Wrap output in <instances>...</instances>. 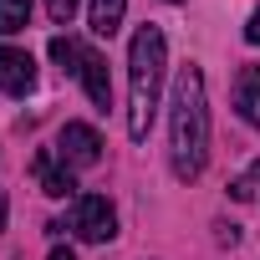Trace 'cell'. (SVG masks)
<instances>
[{"instance_id": "cell-13", "label": "cell", "mask_w": 260, "mask_h": 260, "mask_svg": "<svg viewBox=\"0 0 260 260\" xmlns=\"http://www.w3.org/2000/svg\"><path fill=\"white\" fill-rule=\"evenodd\" d=\"M255 189H260V164H250V174L230 184V194H235V199H255Z\"/></svg>"}, {"instance_id": "cell-15", "label": "cell", "mask_w": 260, "mask_h": 260, "mask_svg": "<svg viewBox=\"0 0 260 260\" xmlns=\"http://www.w3.org/2000/svg\"><path fill=\"white\" fill-rule=\"evenodd\" d=\"M51 260H77V255H72V250H61V245H56V250H51Z\"/></svg>"}, {"instance_id": "cell-11", "label": "cell", "mask_w": 260, "mask_h": 260, "mask_svg": "<svg viewBox=\"0 0 260 260\" xmlns=\"http://www.w3.org/2000/svg\"><path fill=\"white\" fill-rule=\"evenodd\" d=\"M82 56H87V46H77L72 36H51V61H56L61 72H77V77H82Z\"/></svg>"}, {"instance_id": "cell-3", "label": "cell", "mask_w": 260, "mask_h": 260, "mask_svg": "<svg viewBox=\"0 0 260 260\" xmlns=\"http://www.w3.org/2000/svg\"><path fill=\"white\" fill-rule=\"evenodd\" d=\"M72 230H77L87 245H107V240L117 235V214H112V204H107L102 194H82V199L72 204Z\"/></svg>"}, {"instance_id": "cell-5", "label": "cell", "mask_w": 260, "mask_h": 260, "mask_svg": "<svg viewBox=\"0 0 260 260\" xmlns=\"http://www.w3.org/2000/svg\"><path fill=\"white\" fill-rule=\"evenodd\" d=\"M31 87H36V61H31V51H21V46H0V92L26 97Z\"/></svg>"}, {"instance_id": "cell-12", "label": "cell", "mask_w": 260, "mask_h": 260, "mask_svg": "<svg viewBox=\"0 0 260 260\" xmlns=\"http://www.w3.org/2000/svg\"><path fill=\"white\" fill-rule=\"evenodd\" d=\"M77 11H82V0H46V16H51L56 26H72Z\"/></svg>"}, {"instance_id": "cell-6", "label": "cell", "mask_w": 260, "mask_h": 260, "mask_svg": "<svg viewBox=\"0 0 260 260\" xmlns=\"http://www.w3.org/2000/svg\"><path fill=\"white\" fill-rule=\"evenodd\" d=\"M82 87H87V97H92L102 112L112 107V77H107V61H102L97 51H87V56H82Z\"/></svg>"}, {"instance_id": "cell-7", "label": "cell", "mask_w": 260, "mask_h": 260, "mask_svg": "<svg viewBox=\"0 0 260 260\" xmlns=\"http://www.w3.org/2000/svg\"><path fill=\"white\" fill-rule=\"evenodd\" d=\"M36 179H41V189H46L51 199L77 194V179H72V169H67V164H56V153H36Z\"/></svg>"}, {"instance_id": "cell-14", "label": "cell", "mask_w": 260, "mask_h": 260, "mask_svg": "<svg viewBox=\"0 0 260 260\" xmlns=\"http://www.w3.org/2000/svg\"><path fill=\"white\" fill-rule=\"evenodd\" d=\"M245 41H250V46H260V11L250 16V26H245Z\"/></svg>"}, {"instance_id": "cell-4", "label": "cell", "mask_w": 260, "mask_h": 260, "mask_svg": "<svg viewBox=\"0 0 260 260\" xmlns=\"http://www.w3.org/2000/svg\"><path fill=\"white\" fill-rule=\"evenodd\" d=\"M56 158H61L67 169H92V164H102L97 127H92V122H67L61 138H56Z\"/></svg>"}, {"instance_id": "cell-9", "label": "cell", "mask_w": 260, "mask_h": 260, "mask_svg": "<svg viewBox=\"0 0 260 260\" xmlns=\"http://www.w3.org/2000/svg\"><path fill=\"white\" fill-rule=\"evenodd\" d=\"M122 11H127V0H92V31L97 36H112L122 26Z\"/></svg>"}, {"instance_id": "cell-2", "label": "cell", "mask_w": 260, "mask_h": 260, "mask_svg": "<svg viewBox=\"0 0 260 260\" xmlns=\"http://www.w3.org/2000/svg\"><path fill=\"white\" fill-rule=\"evenodd\" d=\"M164 67H169V41L158 26H138L133 46H127V138L143 143L153 112H158V92H164Z\"/></svg>"}, {"instance_id": "cell-10", "label": "cell", "mask_w": 260, "mask_h": 260, "mask_svg": "<svg viewBox=\"0 0 260 260\" xmlns=\"http://www.w3.org/2000/svg\"><path fill=\"white\" fill-rule=\"evenodd\" d=\"M31 26V0H0V36H16Z\"/></svg>"}, {"instance_id": "cell-17", "label": "cell", "mask_w": 260, "mask_h": 260, "mask_svg": "<svg viewBox=\"0 0 260 260\" xmlns=\"http://www.w3.org/2000/svg\"><path fill=\"white\" fill-rule=\"evenodd\" d=\"M169 6H179V0H169Z\"/></svg>"}, {"instance_id": "cell-8", "label": "cell", "mask_w": 260, "mask_h": 260, "mask_svg": "<svg viewBox=\"0 0 260 260\" xmlns=\"http://www.w3.org/2000/svg\"><path fill=\"white\" fill-rule=\"evenodd\" d=\"M235 107L250 127H260V67H245L240 72V87H235Z\"/></svg>"}, {"instance_id": "cell-1", "label": "cell", "mask_w": 260, "mask_h": 260, "mask_svg": "<svg viewBox=\"0 0 260 260\" xmlns=\"http://www.w3.org/2000/svg\"><path fill=\"white\" fill-rule=\"evenodd\" d=\"M169 164L174 179H199L209 164V97H204V72L184 67L174 82V102H169Z\"/></svg>"}, {"instance_id": "cell-16", "label": "cell", "mask_w": 260, "mask_h": 260, "mask_svg": "<svg viewBox=\"0 0 260 260\" xmlns=\"http://www.w3.org/2000/svg\"><path fill=\"white\" fill-rule=\"evenodd\" d=\"M6 209H11V204H6V194H0V230H6Z\"/></svg>"}]
</instances>
